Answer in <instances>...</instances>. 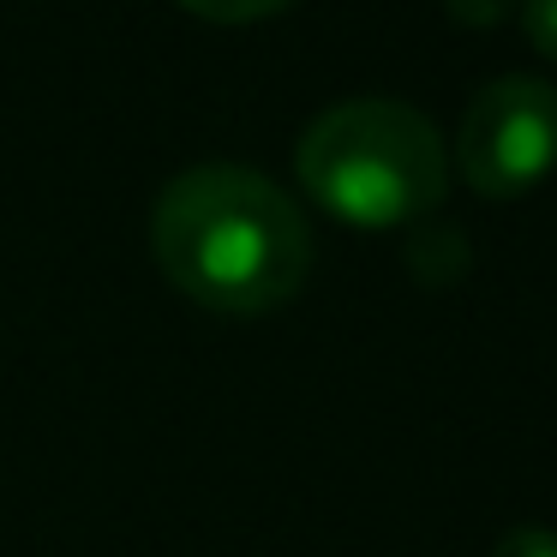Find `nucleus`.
Instances as JSON below:
<instances>
[{"label": "nucleus", "mask_w": 557, "mask_h": 557, "mask_svg": "<svg viewBox=\"0 0 557 557\" xmlns=\"http://www.w3.org/2000/svg\"><path fill=\"white\" fill-rule=\"evenodd\" d=\"M150 258L186 300L252 318L300 294L312 228L270 174L246 162H198L150 205Z\"/></svg>", "instance_id": "1"}, {"label": "nucleus", "mask_w": 557, "mask_h": 557, "mask_svg": "<svg viewBox=\"0 0 557 557\" xmlns=\"http://www.w3.org/2000/svg\"><path fill=\"white\" fill-rule=\"evenodd\" d=\"M294 169L312 205L354 228H408L449 193V150L437 126L396 97H348L312 114L294 145Z\"/></svg>", "instance_id": "2"}, {"label": "nucleus", "mask_w": 557, "mask_h": 557, "mask_svg": "<svg viewBox=\"0 0 557 557\" xmlns=\"http://www.w3.org/2000/svg\"><path fill=\"white\" fill-rule=\"evenodd\" d=\"M456 169L480 198H528L557 174V85L504 73L473 90L456 126Z\"/></svg>", "instance_id": "3"}, {"label": "nucleus", "mask_w": 557, "mask_h": 557, "mask_svg": "<svg viewBox=\"0 0 557 557\" xmlns=\"http://www.w3.org/2000/svg\"><path fill=\"white\" fill-rule=\"evenodd\" d=\"M193 18H210V25H258V18H276L294 0H181Z\"/></svg>", "instance_id": "4"}, {"label": "nucleus", "mask_w": 557, "mask_h": 557, "mask_svg": "<svg viewBox=\"0 0 557 557\" xmlns=\"http://www.w3.org/2000/svg\"><path fill=\"white\" fill-rule=\"evenodd\" d=\"M492 557H557V528H540V521H521V528L497 533Z\"/></svg>", "instance_id": "5"}, {"label": "nucleus", "mask_w": 557, "mask_h": 557, "mask_svg": "<svg viewBox=\"0 0 557 557\" xmlns=\"http://www.w3.org/2000/svg\"><path fill=\"white\" fill-rule=\"evenodd\" d=\"M521 30H528V42L557 66V0H521Z\"/></svg>", "instance_id": "6"}, {"label": "nucleus", "mask_w": 557, "mask_h": 557, "mask_svg": "<svg viewBox=\"0 0 557 557\" xmlns=\"http://www.w3.org/2000/svg\"><path fill=\"white\" fill-rule=\"evenodd\" d=\"M509 7H521V0H449V13H456L461 25H497Z\"/></svg>", "instance_id": "7"}]
</instances>
